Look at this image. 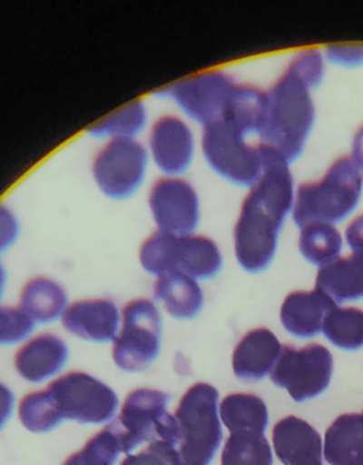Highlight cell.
Masks as SVG:
<instances>
[{
  "label": "cell",
  "mask_w": 363,
  "mask_h": 465,
  "mask_svg": "<svg viewBox=\"0 0 363 465\" xmlns=\"http://www.w3.org/2000/svg\"><path fill=\"white\" fill-rule=\"evenodd\" d=\"M20 232L22 226L16 212L9 204L0 203V255L16 246Z\"/></svg>",
  "instance_id": "obj_34"
},
{
  "label": "cell",
  "mask_w": 363,
  "mask_h": 465,
  "mask_svg": "<svg viewBox=\"0 0 363 465\" xmlns=\"http://www.w3.org/2000/svg\"><path fill=\"white\" fill-rule=\"evenodd\" d=\"M325 62L340 67H360L363 65V45H334L325 47Z\"/></svg>",
  "instance_id": "obj_35"
},
{
  "label": "cell",
  "mask_w": 363,
  "mask_h": 465,
  "mask_svg": "<svg viewBox=\"0 0 363 465\" xmlns=\"http://www.w3.org/2000/svg\"><path fill=\"white\" fill-rule=\"evenodd\" d=\"M67 291L53 278H30L20 292L19 308L36 323H52L62 320L67 311Z\"/></svg>",
  "instance_id": "obj_22"
},
{
  "label": "cell",
  "mask_w": 363,
  "mask_h": 465,
  "mask_svg": "<svg viewBox=\"0 0 363 465\" xmlns=\"http://www.w3.org/2000/svg\"><path fill=\"white\" fill-rule=\"evenodd\" d=\"M201 151L209 168L236 186L250 189L263 173L259 145H250L247 136L223 118L201 128Z\"/></svg>",
  "instance_id": "obj_7"
},
{
  "label": "cell",
  "mask_w": 363,
  "mask_h": 465,
  "mask_svg": "<svg viewBox=\"0 0 363 465\" xmlns=\"http://www.w3.org/2000/svg\"><path fill=\"white\" fill-rule=\"evenodd\" d=\"M363 192V172L349 156H340L319 181L299 184L295 191V226L328 223L337 226L357 211Z\"/></svg>",
  "instance_id": "obj_4"
},
{
  "label": "cell",
  "mask_w": 363,
  "mask_h": 465,
  "mask_svg": "<svg viewBox=\"0 0 363 465\" xmlns=\"http://www.w3.org/2000/svg\"><path fill=\"white\" fill-rule=\"evenodd\" d=\"M267 107V91L257 85L236 83L221 118L236 126L247 138L259 136L266 124Z\"/></svg>",
  "instance_id": "obj_23"
},
{
  "label": "cell",
  "mask_w": 363,
  "mask_h": 465,
  "mask_svg": "<svg viewBox=\"0 0 363 465\" xmlns=\"http://www.w3.org/2000/svg\"><path fill=\"white\" fill-rule=\"evenodd\" d=\"M153 295L163 310L176 320H195L203 310L204 294L201 282L181 272L156 278Z\"/></svg>",
  "instance_id": "obj_20"
},
{
  "label": "cell",
  "mask_w": 363,
  "mask_h": 465,
  "mask_svg": "<svg viewBox=\"0 0 363 465\" xmlns=\"http://www.w3.org/2000/svg\"><path fill=\"white\" fill-rule=\"evenodd\" d=\"M178 236L155 230L141 242L138 260L143 272L162 277L175 272V250Z\"/></svg>",
  "instance_id": "obj_30"
},
{
  "label": "cell",
  "mask_w": 363,
  "mask_h": 465,
  "mask_svg": "<svg viewBox=\"0 0 363 465\" xmlns=\"http://www.w3.org/2000/svg\"><path fill=\"white\" fill-rule=\"evenodd\" d=\"M150 125L146 104L142 100H135L93 124L87 130V135L103 143L113 139H140Z\"/></svg>",
  "instance_id": "obj_25"
},
{
  "label": "cell",
  "mask_w": 363,
  "mask_h": 465,
  "mask_svg": "<svg viewBox=\"0 0 363 465\" xmlns=\"http://www.w3.org/2000/svg\"><path fill=\"white\" fill-rule=\"evenodd\" d=\"M325 58L319 50H302L267 91L266 124L259 143L291 165L304 153L317 120L312 91L321 85Z\"/></svg>",
  "instance_id": "obj_2"
},
{
  "label": "cell",
  "mask_w": 363,
  "mask_h": 465,
  "mask_svg": "<svg viewBox=\"0 0 363 465\" xmlns=\"http://www.w3.org/2000/svg\"><path fill=\"white\" fill-rule=\"evenodd\" d=\"M68 361V348L53 333L27 341L15 356V368L25 381L42 383L59 375Z\"/></svg>",
  "instance_id": "obj_17"
},
{
  "label": "cell",
  "mask_w": 363,
  "mask_h": 465,
  "mask_svg": "<svg viewBox=\"0 0 363 465\" xmlns=\"http://www.w3.org/2000/svg\"><path fill=\"white\" fill-rule=\"evenodd\" d=\"M338 307L337 302L321 288L312 291H294L282 302V327L299 340L319 335L328 313Z\"/></svg>",
  "instance_id": "obj_15"
},
{
  "label": "cell",
  "mask_w": 363,
  "mask_h": 465,
  "mask_svg": "<svg viewBox=\"0 0 363 465\" xmlns=\"http://www.w3.org/2000/svg\"><path fill=\"white\" fill-rule=\"evenodd\" d=\"M36 325L19 307L0 305V346L22 342L32 335Z\"/></svg>",
  "instance_id": "obj_32"
},
{
  "label": "cell",
  "mask_w": 363,
  "mask_h": 465,
  "mask_svg": "<svg viewBox=\"0 0 363 465\" xmlns=\"http://www.w3.org/2000/svg\"><path fill=\"white\" fill-rule=\"evenodd\" d=\"M345 242L352 252H363V214L355 217L347 230H345Z\"/></svg>",
  "instance_id": "obj_36"
},
{
  "label": "cell",
  "mask_w": 363,
  "mask_h": 465,
  "mask_svg": "<svg viewBox=\"0 0 363 465\" xmlns=\"http://www.w3.org/2000/svg\"><path fill=\"white\" fill-rule=\"evenodd\" d=\"M221 465H274L271 447L264 433H231L221 452Z\"/></svg>",
  "instance_id": "obj_28"
},
{
  "label": "cell",
  "mask_w": 363,
  "mask_h": 465,
  "mask_svg": "<svg viewBox=\"0 0 363 465\" xmlns=\"http://www.w3.org/2000/svg\"><path fill=\"white\" fill-rule=\"evenodd\" d=\"M281 351V343L271 331L267 328L250 331L234 349V375L244 381H261L271 373Z\"/></svg>",
  "instance_id": "obj_18"
},
{
  "label": "cell",
  "mask_w": 363,
  "mask_h": 465,
  "mask_svg": "<svg viewBox=\"0 0 363 465\" xmlns=\"http://www.w3.org/2000/svg\"><path fill=\"white\" fill-rule=\"evenodd\" d=\"M272 446L284 465H322L321 436L299 417H284L274 426Z\"/></svg>",
  "instance_id": "obj_16"
},
{
  "label": "cell",
  "mask_w": 363,
  "mask_h": 465,
  "mask_svg": "<svg viewBox=\"0 0 363 465\" xmlns=\"http://www.w3.org/2000/svg\"><path fill=\"white\" fill-rule=\"evenodd\" d=\"M151 159L141 139H113L97 149L91 161V178L108 201L125 202L145 183Z\"/></svg>",
  "instance_id": "obj_6"
},
{
  "label": "cell",
  "mask_w": 363,
  "mask_h": 465,
  "mask_svg": "<svg viewBox=\"0 0 363 465\" xmlns=\"http://www.w3.org/2000/svg\"><path fill=\"white\" fill-rule=\"evenodd\" d=\"M324 456L329 465L363 462V414H342L328 427Z\"/></svg>",
  "instance_id": "obj_24"
},
{
  "label": "cell",
  "mask_w": 363,
  "mask_h": 465,
  "mask_svg": "<svg viewBox=\"0 0 363 465\" xmlns=\"http://www.w3.org/2000/svg\"><path fill=\"white\" fill-rule=\"evenodd\" d=\"M221 421L231 430L264 433L269 426V411L259 396L250 393L229 394L219 407Z\"/></svg>",
  "instance_id": "obj_26"
},
{
  "label": "cell",
  "mask_w": 363,
  "mask_h": 465,
  "mask_svg": "<svg viewBox=\"0 0 363 465\" xmlns=\"http://www.w3.org/2000/svg\"><path fill=\"white\" fill-rule=\"evenodd\" d=\"M120 452L117 439L105 427L93 439L88 440L80 451L68 457L63 465H115Z\"/></svg>",
  "instance_id": "obj_31"
},
{
  "label": "cell",
  "mask_w": 363,
  "mask_h": 465,
  "mask_svg": "<svg viewBox=\"0 0 363 465\" xmlns=\"http://www.w3.org/2000/svg\"><path fill=\"white\" fill-rule=\"evenodd\" d=\"M259 145L263 173L249 189L233 229L237 262L250 274L271 265L279 249L280 232L292 216L295 184L289 163L271 149Z\"/></svg>",
  "instance_id": "obj_1"
},
{
  "label": "cell",
  "mask_w": 363,
  "mask_h": 465,
  "mask_svg": "<svg viewBox=\"0 0 363 465\" xmlns=\"http://www.w3.org/2000/svg\"><path fill=\"white\" fill-rule=\"evenodd\" d=\"M162 317L148 298H135L121 311V328L113 340V359L121 371L136 373L150 368L161 352Z\"/></svg>",
  "instance_id": "obj_9"
},
{
  "label": "cell",
  "mask_w": 363,
  "mask_h": 465,
  "mask_svg": "<svg viewBox=\"0 0 363 465\" xmlns=\"http://www.w3.org/2000/svg\"><path fill=\"white\" fill-rule=\"evenodd\" d=\"M146 151L162 176H183L195 161L196 136L181 114L158 116L146 131Z\"/></svg>",
  "instance_id": "obj_13"
},
{
  "label": "cell",
  "mask_w": 363,
  "mask_h": 465,
  "mask_svg": "<svg viewBox=\"0 0 363 465\" xmlns=\"http://www.w3.org/2000/svg\"><path fill=\"white\" fill-rule=\"evenodd\" d=\"M234 85L236 81L231 75L211 70L159 88L155 97L171 101L183 118L203 128L223 116Z\"/></svg>",
  "instance_id": "obj_10"
},
{
  "label": "cell",
  "mask_w": 363,
  "mask_h": 465,
  "mask_svg": "<svg viewBox=\"0 0 363 465\" xmlns=\"http://www.w3.org/2000/svg\"><path fill=\"white\" fill-rule=\"evenodd\" d=\"M67 332L90 342H110L121 328V311L108 298H87L68 305L62 318Z\"/></svg>",
  "instance_id": "obj_14"
},
{
  "label": "cell",
  "mask_w": 363,
  "mask_h": 465,
  "mask_svg": "<svg viewBox=\"0 0 363 465\" xmlns=\"http://www.w3.org/2000/svg\"><path fill=\"white\" fill-rule=\"evenodd\" d=\"M322 332L337 348L355 352L363 348V310L337 307L328 313Z\"/></svg>",
  "instance_id": "obj_29"
},
{
  "label": "cell",
  "mask_w": 363,
  "mask_h": 465,
  "mask_svg": "<svg viewBox=\"0 0 363 465\" xmlns=\"http://www.w3.org/2000/svg\"><path fill=\"white\" fill-rule=\"evenodd\" d=\"M121 465H179L178 451L172 444L155 440L138 454H130Z\"/></svg>",
  "instance_id": "obj_33"
},
{
  "label": "cell",
  "mask_w": 363,
  "mask_h": 465,
  "mask_svg": "<svg viewBox=\"0 0 363 465\" xmlns=\"http://www.w3.org/2000/svg\"><path fill=\"white\" fill-rule=\"evenodd\" d=\"M168 394L153 389H135L123 401L120 416L108 424L117 439L121 452L131 451L143 443L162 440L175 443V420L168 413Z\"/></svg>",
  "instance_id": "obj_8"
},
{
  "label": "cell",
  "mask_w": 363,
  "mask_h": 465,
  "mask_svg": "<svg viewBox=\"0 0 363 465\" xmlns=\"http://www.w3.org/2000/svg\"><path fill=\"white\" fill-rule=\"evenodd\" d=\"M117 394L84 371H70L44 391L27 394L19 404V419L32 433H49L64 420L104 424L117 413Z\"/></svg>",
  "instance_id": "obj_3"
},
{
  "label": "cell",
  "mask_w": 363,
  "mask_h": 465,
  "mask_svg": "<svg viewBox=\"0 0 363 465\" xmlns=\"http://www.w3.org/2000/svg\"><path fill=\"white\" fill-rule=\"evenodd\" d=\"M223 270V252L218 242L201 232L178 236L175 250V272L196 282H209Z\"/></svg>",
  "instance_id": "obj_19"
},
{
  "label": "cell",
  "mask_w": 363,
  "mask_h": 465,
  "mask_svg": "<svg viewBox=\"0 0 363 465\" xmlns=\"http://www.w3.org/2000/svg\"><path fill=\"white\" fill-rule=\"evenodd\" d=\"M148 211L155 230L188 236L198 232L201 220V196L183 176H161L148 191Z\"/></svg>",
  "instance_id": "obj_12"
},
{
  "label": "cell",
  "mask_w": 363,
  "mask_h": 465,
  "mask_svg": "<svg viewBox=\"0 0 363 465\" xmlns=\"http://www.w3.org/2000/svg\"><path fill=\"white\" fill-rule=\"evenodd\" d=\"M15 411V394L6 385L0 383V430L6 426Z\"/></svg>",
  "instance_id": "obj_37"
},
{
  "label": "cell",
  "mask_w": 363,
  "mask_h": 465,
  "mask_svg": "<svg viewBox=\"0 0 363 465\" xmlns=\"http://www.w3.org/2000/svg\"><path fill=\"white\" fill-rule=\"evenodd\" d=\"M7 284V272L5 270L4 264L0 262V300L4 297L5 290H6Z\"/></svg>",
  "instance_id": "obj_39"
},
{
  "label": "cell",
  "mask_w": 363,
  "mask_h": 465,
  "mask_svg": "<svg viewBox=\"0 0 363 465\" xmlns=\"http://www.w3.org/2000/svg\"><path fill=\"white\" fill-rule=\"evenodd\" d=\"M218 403L219 391L209 383H196L182 396L173 414L179 465L213 461L223 440Z\"/></svg>",
  "instance_id": "obj_5"
},
{
  "label": "cell",
  "mask_w": 363,
  "mask_h": 465,
  "mask_svg": "<svg viewBox=\"0 0 363 465\" xmlns=\"http://www.w3.org/2000/svg\"><path fill=\"white\" fill-rule=\"evenodd\" d=\"M299 249L309 264L322 267L340 257L344 237L334 224H307L299 229Z\"/></svg>",
  "instance_id": "obj_27"
},
{
  "label": "cell",
  "mask_w": 363,
  "mask_h": 465,
  "mask_svg": "<svg viewBox=\"0 0 363 465\" xmlns=\"http://www.w3.org/2000/svg\"><path fill=\"white\" fill-rule=\"evenodd\" d=\"M334 358L325 346H282L279 361L270 373L272 383L286 389L297 403L318 398L331 383Z\"/></svg>",
  "instance_id": "obj_11"
},
{
  "label": "cell",
  "mask_w": 363,
  "mask_h": 465,
  "mask_svg": "<svg viewBox=\"0 0 363 465\" xmlns=\"http://www.w3.org/2000/svg\"><path fill=\"white\" fill-rule=\"evenodd\" d=\"M350 158L357 163L358 168L363 172V125L358 128L352 139V153Z\"/></svg>",
  "instance_id": "obj_38"
},
{
  "label": "cell",
  "mask_w": 363,
  "mask_h": 465,
  "mask_svg": "<svg viewBox=\"0 0 363 465\" xmlns=\"http://www.w3.org/2000/svg\"><path fill=\"white\" fill-rule=\"evenodd\" d=\"M315 287L337 304L363 300V252H350L319 267Z\"/></svg>",
  "instance_id": "obj_21"
}]
</instances>
